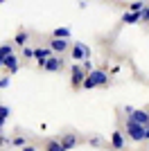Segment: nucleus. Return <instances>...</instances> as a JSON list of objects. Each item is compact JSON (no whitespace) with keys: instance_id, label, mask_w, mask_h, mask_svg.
Returning a JSON list of instances; mask_svg holds the SVG:
<instances>
[{"instance_id":"f257e3e1","label":"nucleus","mask_w":149,"mask_h":151,"mask_svg":"<svg viewBox=\"0 0 149 151\" xmlns=\"http://www.w3.org/2000/svg\"><path fill=\"white\" fill-rule=\"evenodd\" d=\"M108 83V72L106 70H90L81 83V88L86 90H93V88H99V86H106Z\"/></svg>"},{"instance_id":"f03ea898","label":"nucleus","mask_w":149,"mask_h":151,"mask_svg":"<svg viewBox=\"0 0 149 151\" xmlns=\"http://www.w3.org/2000/svg\"><path fill=\"white\" fill-rule=\"evenodd\" d=\"M124 131H127V135H129L133 142H140V140H145V126H140L138 122L129 120V117H127V122H124Z\"/></svg>"},{"instance_id":"7ed1b4c3","label":"nucleus","mask_w":149,"mask_h":151,"mask_svg":"<svg viewBox=\"0 0 149 151\" xmlns=\"http://www.w3.org/2000/svg\"><path fill=\"white\" fill-rule=\"evenodd\" d=\"M63 65H66V61H63L59 54H52V57H48L43 70H48V72H59V70H63Z\"/></svg>"},{"instance_id":"20e7f679","label":"nucleus","mask_w":149,"mask_h":151,"mask_svg":"<svg viewBox=\"0 0 149 151\" xmlns=\"http://www.w3.org/2000/svg\"><path fill=\"white\" fill-rule=\"evenodd\" d=\"M70 77H72V86L74 88H79L84 79H86V72L81 68V63H72V68H70Z\"/></svg>"},{"instance_id":"39448f33","label":"nucleus","mask_w":149,"mask_h":151,"mask_svg":"<svg viewBox=\"0 0 149 151\" xmlns=\"http://www.w3.org/2000/svg\"><path fill=\"white\" fill-rule=\"evenodd\" d=\"M48 47H50L52 52H56V54H63V52L70 47V43H68V38H52Z\"/></svg>"},{"instance_id":"423d86ee","label":"nucleus","mask_w":149,"mask_h":151,"mask_svg":"<svg viewBox=\"0 0 149 151\" xmlns=\"http://www.w3.org/2000/svg\"><path fill=\"white\" fill-rule=\"evenodd\" d=\"M48 57H52V50H50V47H36V50H34V59H36V63L41 68L45 65Z\"/></svg>"},{"instance_id":"0eeeda50","label":"nucleus","mask_w":149,"mask_h":151,"mask_svg":"<svg viewBox=\"0 0 149 151\" xmlns=\"http://www.w3.org/2000/svg\"><path fill=\"white\" fill-rule=\"evenodd\" d=\"M2 65L9 70V75H16V72H18V57H16V54L5 57V59H2Z\"/></svg>"},{"instance_id":"6e6552de","label":"nucleus","mask_w":149,"mask_h":151,"mask_svg":"<svg viewBox=\"0 0 149 151\" xmlns=\"http://www.w3.org/2000/svg\"><path fill=\"white\" fill-rule=\"evenodd\" d=\"M61 147H63V151H68V149H72V147H77L79 145V138L77 135H72V133H66V135H61Z\"/></svg>"},{"instance_id":"1a4fd4ad","label":"nucleus","mask_w":149,"mask_h":151,"mask_svg":"<svg viewBox=\"0 0 149 151\" xmlns=\"http://www.w3.org/2000/svg\"><path fill=\"white\" fill-rule=\"evenodd\" d=\"M129 120L138 122L140 126H145V129H147V126H149V113H147V111H138V108H136V111H133V115H131Z\"/></svg>"},{"instance_id":"9d476101","label":"nucleus","mask_w":149,"mask_h":151,"mask_svg":"<svg viewBox=\"0 0 149 151\" xmlns=\"http://www.w3.org/2000/svg\"><path fill=\"white\" fill-rule=\"evenodd\" d=\"M84 47H86L84 43H74L72 47H70V57H72L74 63H77V61H84V57H86V54H84Z\"/></svg>"},{"instance_id":"9b49d317","label":"nucleus","mask_w":149,"mask_h":151,"mask_svg":"<svg viewBox=\"0 0 149 151\" xmlns=\"http://www.w3.org/2000/svg\"><path fill=\"white\" fill-rule=\"evenodd\" d=\"M111 147H113V149H118V151L124 149V133H120V131L111 133Z\"/></svg>"},{"instance_id":"f8f14e48","label":"nucleus","mask_w":149,"mask_h":151,"mask_svg":"<svg viewBox=\"0 0 149 151\" xmlns=\"http://www.w3.org/2000/svg\"><path fill=\"white\" fill-rule=\"evenodd\" d=\"M122 23H127V25L140 23V14H136V12H124L122 14Z\"/></svg>"},{"instance_id":"ddd939ff","label":"nucleus","mask_w":149,"mask_h":151,"mask_svg":"<svg viewBox=\"0 0 149 151\" xmlns=\"http://www.w3.org/2000/svg\"><path fill=\"white\" fill-rule=\"evenodd\" d=\"M68 36H70L68 27H56V29L52 32V38H68Z\"/></svg>"},{"instance_id":"4468645a","label":"nucleus","mask_w":149,"mask_h":151,"mask_svg":"<svg viewBox=\"0 0 149 151\" xmlns=\"http://www.w3.org/2000/svg\"><path fill=\"white\" fill-rule=\"evenodd\" d=\"M145 7H147V5H145L142 0H133V2H131V5H129V12H136V14H142V9H145Z\"/></svg>"},{"instance_id":"2eb2a0df","label":"nucleus","mask_w":149,"mask_h":151,"mask_svg":"<svg viewBox=\"0 0 149 151\" xmlns=\"http://www.w3.org/2000/svg\"><path fill=\"white\" fill-rule=\"evenodd\" d=\"M45 151H63V147H61L59 140H50L48 145H45Z\"/></svg>"},{"instance_id":"dca6fc26","label":"nucleus","mask_w":149,"mask_h":151,"mask_svg":"<svg viewBox=\"0 0 149 151\" xmlns=\"http://www.w3.org/2000/svg\"><path fill=\"white\" fill-rule=\"evenodd\" d=\"M7 117H9V106H2V104H0V129L5 126Z\"/></svg>"},{"instance_id":"f3484780","label":"nucleus","mask_w":149,"mask_h":151,"mask_svg":"<svg viewBox=\"0 0 149 151\" xmlns=\"http://www.w3.org/2000/svg\"><path fill=\"white\" fill-rule=\"evenodd\" d=\"M14 43H16V45H25V43H27V32H18L16 38H14Z\"/></svg>"},{"instance_id":"a211bd4d","label":"nucleus","mask_w":149,"mask_h":151,"mask_svg":"<svg viewBox=\"0 0 149 151\" xmlns=\"http://www.w3.org/2000/svg\"><path fill=\"white\" fill-rule=\"evenodd\" d=\"M12 145H14V147H20V149H23V147H27V140L20 135V138H14V140H12Z\"/></svg>"},{"instance_id":"6ab92c4d","label":"nucleus","mask_w":149,"mask_h":151,"mask_svg":"<svg viewBox=\"0 0 149 151\" xmlns=\"http://www.w3.org/2000/svg\"><path fill=\"white\" fill-rule=\"evenodd\" d=\"M0 54H2V57H9V54H14V47L12 45H0Z\"/></svg>"},{"instance_id":"aec40b11","label":"nucleus","mask_w":149,"mask_h":151,"mask_svg":"<svg viewBox=\"0 0 149 151\" xmlns=\"http://www.w3.org/2000/svg\"><path fill=\"white\" fill-rule=\"evenodd\" d=\"M81 68H84V72H90V70H93V61H90V59H84V63H81Z\"/></svg>"},{"instance_id":"412c9836","label":"nucleus","mask_w":149,"mask_h":151,"mask_svg":"<svg viewBox=\"0 0 149 151\" xmlns=\"http://www.w3.org/2000/svg\"><path fill=\"white\" fill-rule=\"evenodd\" d=\"M140 20H142V23H149V7H145V9H142V14H140Z\"/></svg>"},{"instance_id":"4be33fe9","label":"nucleus","mask_w":149,"mask_h":151,"mask_svg":"<svg viewBox=\"0 0 149 151\" xmlns=\"http://www.w3.org/2000/svg\"><path fill=\"white\" fill-rule=\"evenodd\" d=\"M23 57L25 59H32V57H34V50H32V47H23Z\"/></svg>"},{"instance_id":"5701e85b","label":"nucleus","mask_w":149,"mask_h":151,"mask_svg":"<svg viewBox=\"0 0 149 151\" xmlns=\"http://www.w3.org/2000/svg\"><path fill=\"white\" fill-rule=\"evenodd\" d=\"M9 81H12L9 77H0V90H2V88H7V86H9Z\"/></svg>"},{"instance_id":"b1692460","label":"nucleus","mask_w":149,"mask_h":151,"mask_svg":"<svg viewBox=\"0 0 149 151\" xmlns=\"http://www.w3.org/2000/svg\"><path fill=\"white\" fill-rule=\"evenodd\" d=\"M133 111H136L133 106H124V115H127V117H131V115H133Z\"/></svg>"},{"instance_id":"393cba45","label":"nucleus","mask_w":149,"mask_h":151,"mask_svg":"<svg viewBox=\"0 0 149 151\" xmlns=\"http://www.w3.org/2000/svg\"><path fill=\"white\" fill-rule=\"evenodd\" d=\"M90 145H93V147H99V145H102V138H90Z\"/></svg>"},{"instance_id":"a878e982","label":"nucleus","mask_w":149,"mask_h":151,"mask_svg":"<svg viewBox=\"0 0 149 151\" xmlns=\"http://www.w3.org/2000/svg\"><path fill=\"white\" fill-rule=\"evenodd\" d=\"M9 142H12L9 138H5V135H0V145H9Z\"/></svg>"},{"instance_id":"bb28decb","label":"nucleus","mask_w":149,"mask_h":151,"mask_svg":"<svg viewBox=\"0 0 149 151\" xmlns=\"http://www.w3.org/2000/svg\"><path fill=\"white\" fill-rule=\"evenodd\" d=\"M20 151H36V147H32V145H27V147H23Z\"/></svg>"},{"instance_id":"cd10ccee","label":"nucleus","mask_w":149,"mask_h":151,"mask_svg":"<svg viewBox=\"0 0 149 151\" xmlns=\"http://www.w3.org/2000/svg\"><path fill=\"white\" fill-rule=\"evenodd\" d=\"M145 140H149V126L145 129Z\"/></svg>"},{"instance_id":"c85d7f7f","label":"nucleus","mask_w":149,"mask_h":151,"mask_svg":"<svg viewBox=\"0 0 149 151\" xmlns=\"http://www.w3.org/2000/svg\"><path fill=\"white\" fill-rule=\"evenodd\" d=\"M2 59H5V57H2V54H0V65H2Z\"/></svg>"},{"instance_id":"c756f323","label":"nucleus","mask_w":149,"mask_h":151,"mask_svg":"<svg viewBox=\"0 0 149 151\" xmlns=\"http://www.w3.org/2000/svg\"><path fill=\"white\" fill-rule=\"evenodd\" d=\"M2 2H5V0H0V5H2Z\"/></svg>"},{"instance_id":"7c9ffc66","label":"nucleus","mask_w":149,"mask_h":151,"mask_svg":"<svg viewBox=\"0 0 149 151\" xmlns=\"http://www.w3.org/2000/svg\"><path fill=\"white\" fill-rule=\"evenodd\" d=\"M111 2H115V0H111Z\"/></svg>"}]
</instances>
